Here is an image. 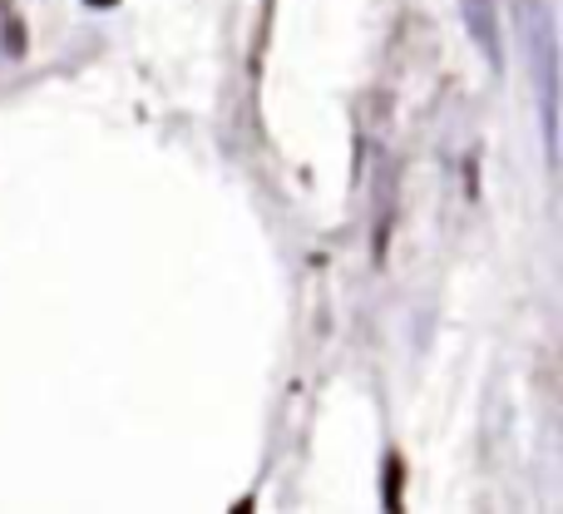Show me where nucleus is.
<instances>
[{
  "label": "nucleus",
  "mask_w": 563,
  "mask_h": 514,
  "mask_svg": "<svg viewBox=\"0 0 563 514\" xmlns=\"http://www.w3.org/2000/svg\"><path fill=\"white\" fill-rule=\"evenodd\" d=\"M386 510H400V456H390L386 466Z\"/></svg>",
  "instance_id": "obj_2"
},
{
  "label": "nucleus",
  "mask_w": 563,
  "mask_h": 514,
  "mask_svg": "<svg viewBox=\"0 0 563 514\" xmlns=\"http://www.w3.org/2000/svg\"><path fill=\"white\" fill-rule=\"evenodd\" d=\"M99 6H109V0H99Z\"/></svg>",
  "instance_id": "obj_3"
},
{
  "label": "nucleus",
  "mask_w": 563,
  "mask_h": 514,
  "mask_svg": "<svg viewBox=\"0 0 563 514\" xmlns=\"http://www.w3.org/2000/svg\"><path fill=\"white\" fill-rule=\"evenodd\" d=\"M465 20H470V35H475V45L485 50V59L499 69V59H505V45H499L495 0H465Z\"/></svg>",
  "instance_id": "obj_1"
}]
</instances>
